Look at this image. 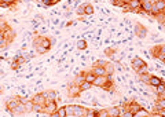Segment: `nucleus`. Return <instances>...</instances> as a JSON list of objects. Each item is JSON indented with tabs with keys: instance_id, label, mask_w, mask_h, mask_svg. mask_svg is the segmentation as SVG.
Returning <instances> with one entry per match:
<instances>
[{
	"instance_id": "36",
	"label": "nucleus",
	"mask_w": 165,
	"mask_h": 117,
	"mask_svg": "<svg viewBox=\"0 0 165 117\" xmlns=\"http://www.w3.org/2000/svg\"><path fill=\"white\" fill-rule=\"evenodd\" d=\"M136 73H138V75H143V73H147V66H146V68H140Z\"/></svg>"
},
{
	"instance_id": "38",
	"label": "nucleus",
	"mask_w": 165,
	"mask_h": 117,
	"mask_svg": "<svg viewBox=\"0 0 165 117\" xmlns=\"http://www.w3.org/2000/svg\"><path fill=\"white\" fill-rule=\"evenodd\" d=\"M15 2H17V3H19V2H21V0H15Z\"/></svg>"
},
{
	"instance_id": "33",
	"label": "nucleus",
	"mask_w": 165,
	"mask_h": 117,
	"mask_svg": "<svg viewBox=\"0 0 165 117\" xmlns=\"http://www.w3.org/2000/svg\"><path fill=\"white\" fill-rule=\"evenodd\" d=\"M87 117H98V110L96 109H88Z\"/></svg>"
},
{
	"instance_id": "20",
	"label": "nucleus",
	"mask_w": 165,
	"mask_h": 117,
	"mask_svg": "<svg viewBox=\"0 0 165 117\" xmlns=\"http://www.w3.org/2000/svg\"><path fill=\"white\" fill-rule=\"evenodd\" d=\"M142 116H144V117H151V116H154V113H149V112H146L144 109H139L134 115V117H142Z\"/></svg>"
},
{
	"instance_id": "37",
	"label": "nucleus",
	"mask_w": 165,
	"mask_h": 117,
	"mask_svg": "<svg viewBox=\"0 0 165 117\" xmlns=\"http://www.w3.org/2000/svg\"><path fill=\"white\" fill-rule=\"evenodd\" d=\"M105 52H106V54H114V52H116V48H111V50H109V48H107Z\"/></svg>"
},
{
	"instance_id": "11",
	"label": "nucleus",
	"mask_w": 165,
	"mask_h": 117,
	"mask_svg": "<svg viewBox=\"0 0 165 117\" xmlns=\"http://www.w3.org/2000/svg\"><path fill=\"white\" fill-rule=\"evenodd\" d=\"M151 8H153V3L150 2V0H143L142 6H140V10L143 11V14L151 15Z\"/></svg>"
},
{
	"instance_id": "24",
	"label": "nucleus",
	"mask_w": 165,
	"mask_h": 117,
	"mask_svg": "<svg viewBox=\"0 0 165 117\" xmlns=\"http://www.w3.org/2000/svg\"><path fill=\"white\" fill-rule=\"evenodd\" d=\"M78 86H80L81 91L84 92V91H88V90H90L91 87H92V84H91V83H88V81H85V80H84L81 84H78Z\"/></svg>"
},
{
	"instance_id": "25",
	"label": "nucleus",
	"mask_w": 165,
	"mask_h": 117,
	"mask_svg": "<svg viewBox=\"0 0 165 117\" xmlns=\"http://www.w3.org/2000/svg\"><path fill=\"white\" fill-rule=\"evenodd\" d=\"M57 117H66V106L58 107V110H57Z\"/></svg>"
},
{
	"instance_id": "14",
	"label": "nucleus",
	"mask_w": 165,
	"mask_h": 117,
	"mask_svg": "<svg viewBox=\"0 0 165 117\" xmlns=\"http://www.w3.org/2000/svg\"><path fill=\"white\" fill-rule=\"evenodd\" d=\"M0 6L4 8H11V10H15L17 8V2L15 0H0Z\"/></svg>"
},
{
	"instance_id": "27",
	"label": "nucleus",
	"mask_w": 165,
	"mask_h": 117,
	"mask_svg": "<svg viewBox=\"0 0 165 117\" xmlns=\"http://www.w3.org/2000/svg\"><path fill=\"white\" fill-rule=\"evenodd\" d=\"M33 112H36V113L44 112V105H41V103H34V105H33Z\"/></svg>"
},
{
	"instance_id": "39",
	"label": "nucleus",
	"mask_w": 165,
	"mask_h": 117,
	"mask_svg": "<svg viewBox=\"0 0 165 117\" xmlns=\"http://www.w3.org/2000/svg\"><path fill=\"white\" fill-rule=\"evenodd\" d=\"M139 2H143V0H139Z\"/></svg>"
},
{
	"instance_id": "4",
	"label": "nucleus",
	"mask_w": 165,
	"mask_h": 117,
	"mask_svg": "<svg viewBox=\"0 0 165 117\" xmlns=\"http://www.w3.org/2000/svg\"><path fill=\"white\" fill-rule=\"evenodd\" d=\"M21 102H25L22 101V98H21L19 95H15V96H11V98H8L7 101H6V109L10 112V110H13L14 107H17Z\"/></svg>"
},
{
	"instance_id": "31",
	"label": "nucleus",
	"mask_w": 165,
	"mask_h": 117,
	"mask_svg": "<svg viewBox=\"0 0 165 117\" xmlns=\"http://www.w3.org/2000/svg\"><path fill=\"white\" fill-rule=\"evenodd\" d=\"M41 3H43L44 6H54V4H57L58 3V0H41Z\"/></svg>"
},
{
	"instance_id": "8",
	"label": "nucleus",
	"mask_w": 165,
	"mask_h": 117,
	"mask_svg": "<svg viewBox=\"0 0 165 117\" xmlns=\"http://www.w3.org/2000/svg\"><path fill=\"white\" fill-rule=\"evenodd\" d=\"M135 34H136L139 39H144V37L147 36V28L139 22L135 23Z\"/></svg>"
},
{
	"instance_id": "1",
	"label": "nucleus",
	"mask_w": 165,
	"mask_h": 117,
	"mask_svg": "<svg viewBox=\"0 0 165 117\" xmlns=\"http://www.w3.org/2000/svg\"><path fill=\"white\" fill-rule=\"evenodd\" d=\"M15 39V32L7 23H3L2 25V32H0V48L4 50L8 44L14 42Z\"/></svg>"
},
{
	"instance_id": "18",
	"label": "nucleus",
	"mask_w": 165,
	"mask_h": 117,
	"mask_svg": "<svg viewBox=\"0 0 165 117\" xmlns=\"http://www.w3.org/2000/svg\"><path fill=\"white\" fill-rule=\"evenodd\" d=\"M44 95H46L47 101H55V99H57V96H58V92L54 91V90H48V91L44 92Z\"/></svg>"
},
{
	"instance_id": "32",
	"label": "nucleus",
	"mask_w": 165,
	"mask_h": 117,
	"mask_svg": "<svg viewBox=\"0 0 165 117\" xmlns=\"http://www.w3.org/2000/svg\"><path fill=\"white\" fill-rule=\"evenodd\" d=\"M98 117H109V110L107 109L98 110Z\"/></svg>"
},
{
	"instance_id": "9",
	"label": "nucleus",
	"mask_w": 165,
	"mask_h": 117,
	"mask_svg": "<svg viewBox=\"0 0 165 117\" xmlns=\"http://www.w3.org/2000/svg\"><path fill=\"white\" fill-rule=\"evenodd\" d=\"M132 69L135 70V72H138V70H139L140 68H146L147 66V63L144 62V61L142 59V58H139V57H135L134 59H132Z\"/></svg>"
},
{
	"instance_id": "5",
	"label": "nucleus",
	"mask_w": 165,
	"mask_h": 117,
	"mask_svg": "<svg viewBox=\"0 0 165 117\" xmlns=\"http://www.w3.org/2000/svg\"><path fill=\"white\" fill-rule=\"evenodd\" d=\"M158 13H165V2L164 0H157V2L153 4L151 8V17L157 15Z\"/></svg>"
},
{
	"instance_id": "2",
	"label": "nucleus",
	"mask_w": 165,
	"mask_h": 117,
	"mask_svg": "<svg viewBox=\"0 0 165 117\" xmlns=\"http://www.w3.org/2000/svg\"><path fill=\"white\" fill-rule=\"evenodd\" d=\"M57 110H58V105L57 101H47L44 105V113L47 116H57Z\"/></svg>"
},
{
	"instance_id": "16",
	"label": "nucleus",
	"mask_w": 165,
	"mask_h": 117,
	"mask_svg": "<svg viewBox=\"0 0 165 117\" xmlns=\"http://www.w3.org/2000/svg\"><path fill=\"white\" fill-rule=\"evenodd\" d=\"M161 83H164L163 81V79H160V77H157V76H150V81H149V86H151V87H157V86H160Z\"/></svg>"
},
{
	"instance_id": "19",
	"label": "nucleus",
	"mask_w": 165,
	"mask_h": 117,
	"mask_svg": "<svg viewBox=\"0 0 165 117\" xmlns=\"http://www.w3.org/2000/svg\"><path fill=\"white\" fill-rule=\"evenodd\" d=\"M92 72L95 73L96 76H106V75H107V73H106L105 66H94V68H92Z\"/></svg>"
},
{
	"instance_id": "29",
	"label": "nucleus",
	"mask_w": 165,
	"mask_h": 117,
	"mask_svg": "<svg viewBox=\"0 0 165 117\" xmlns=\"http://www.w3.org/2000/svg\"><path fill=\"white\" fill-rule=\"evenodd\" d=\"M88 47V43L85 42V40H80V42H77V50H85Z\"/></svg>"
},
{
	"instance_id": "22",
	"label": "nucleus",
	"mask_w": 165,
	"mask_h": 117,
	"mask_svg": "<svg viewBox=\"0 0 165 117\" xmlns=\"http://www.w3.org/2000/svg\"><path fill=\"white\" fill-rule=\"evenodd\" d=\"M154 88H155V94H157V96L158 95H164L165 94V83H161L160 86L154 87Z\"/></svg>"
},
{
	"instance_id": "17",
	"label": "nucleus",
	"mask_w": 165,
	"mask_h": 117,
	"mask_svg": "<svg viewBox=\"0 0 165 117\" xmlns=\"http://www.w3.org/2000/svg\"><path fill=\"white\" fill-rule=\"evenodd\" d=\"M84 79H85V81H88V83L92 84V83H94V80L96 79V75L92 72V70H88V72H85V73H84Z\"/></svg>"
},
{
	"instance_id": "12",
	"label": "nucleus",
	"mask_w": 165,
	"mask_h": 117,
	"mask_svg": "<svg viewBox=\"0 0 165 117\" xmlns=\"http://www.w3.org/2000/svg\"><path fill=\"white\" fill-rule=\"evenodd\" d=\"M139 109H142V106H140L138 102H135V101H132V102H129V103L125 105V110H129V112H132L134 115H135V113H136Z\"/></svg>"
},
{
	"instance_id": "28",
	"label": "nucleus",
	"mask_w": 165,
	"mask_h": 117,
	"mask_svg": "<svg viewBox=\"0 0 165 117\" xmlns=\"http://www.w3.org/2000/svg\"><path fill=\"white\" fill-rule=\"evenodd\" d=\"M43 37H44V36H36V37H34V40H33V46H34V48H37L39 46H41Z\"/></svg>"
},
{
	"instance_id": "6",
	"label": "nucleus",
	"mask_w": 165,
	"mask_h": 117,
	"mask_svg": "<svg viewBox=\"0 0 165 117\" xmlns=\"http://www.w3.org/2000/svg\"><path fill=\"white\" fill-rule=\"evenodd\" d=\"M109 80H111V75H106V76H96V79L94 80L92 86H95V87H99V88H102V87L105 86V84L107 83Z\"/></svg>"
},
{
	"instance_id": "3",
	"label": "nucleus",
	"mask_w": 165,
	"mask_h": 117,
	"mask_svg": "<svg viewBox=\"0 0 165 117\" xmlns=\"http://www.w3.org/2000/svg\"><path fill=\"white\" fill-rule=\"evenodd\" d=\"M81 88L78 84H76L74 81H72V83L67 86V95L70 96V98H77V96L81 95Z\"/></svg>"
},
{
	"instance_id": "10",
	"label": "nucleus",
	"mask_w": 165,
	"mask_h": 117,
	"mask_svg": "<svg viewBox=\"0 0 165 117\" xmlns=\"http://www.w3.org/2000/svg\"><path fill=\"white\" fill-rule=\"evenodd\" d=\"M26 112H28V110H26L25 102H21V103H19L17 107H14L13 110H10V113H11L13 116H23Z\"/></svg>"
},
{
	"instance_id": "30",
	"label": "nucleus",
	"mask_w": 165,
	"mask_h": 117,
	"mask_svg": "<svg viewBox=\"0 0 165 117\" xmlns=\"http://www.w3.org/2000/svg\"><path fill=\"white\" fill-rule=\"evenodd\" d=\"M66 117H73V105L66 106Z\"/></svg>"
},
{
	"instance_id": "13",
	"label": "nucleus",
	"mask_w": 165,
	"mask_h": 117,
	"mask_svg": "<svg viewBox=\"0 0 165 117\" xmlns=\"http://www.w3.org/2000/svg\"><path fill=\"white\" fill-rule=\"evenodd\" d=\"M32 101H33V103H41V105H46L47 98H46V95H44V92H39V94H36V95H33Z\"/></svg>"
},
{
	"instance_id": "21",
	"label": "nucleus",
	"mask_w": 165,
	"mask_h": 117,
	"mask_svg": "<svg viewBox=\"0 0 165 117\" xmlns=\"http://www.w3.org/2000/svg\"><path fill=\"white\" fill-rule=\"evenodd\" d=\"M150 76H151V75H149V73H143V75H139V81H142V83H144V84H147V86H149Z\"/></svg>"
},
{
	"instance_id": "23",
	"label": "nucleus",
	"mask_w": 165,
	"mask_h": 117,
	"mask_svg": "<svg viewBox=\"0 0 165 117\" xmlns=\"http://www.w3.org/2000/svg\"><path fill=\"white\" fill-rule=\"evenodd\" d=\"M91 14H94V7L92 4H84V15H91Z\"/></svg>"
},
{
	"instance_id": "34",
	"label": "nucleus",
	"mask_w": 165,
	"mask_h": 117,
	"mask_svg": "<svg viewBox=\"0 0 165 117\" xmlns=\"http://www.w3.org/2000/svg\"><path fill=\"white\" fill-rule=\"evenodd\" d=\"M77 14L78 15H84V4L80 6V7L77 8Z\"/></svg>"
},
{
	"instance_id": "35",
	"label": "nucleus",
	"mask_w": 165,
	"mask_h": 117,
	"mask_svg": "<svg viewBox=\"0 0 165 117\" xmlns=\"http://www.w3.org/2000/svg\"><path fill=\"white\" fill-rule=\"evenodd\" d=\"M106 65V61H98V62L94 63V66H105Z\"/></svg>"
},
{
	"instance_id": "7",
	"label": "nucleus",
	"mask_w": 165,
	"mask_h": 117,
	"mask_svg": "<svg viewBox=\"0 0 165 117\" xmlns=\"http://www.w3.org/2000/svg\"><path fill=\"white\" fill-rule=\"evenodd\" d=\"M88 109L84 106H78V105H73V117H87Z\"/></svg>"
},
{
	"instance_id": "26",
	"label": "nucleus",
	"mask_w": 165,
	"mask_h": 117,
	"mask_svg": "<svg viewBox=\"0 0 165 117\" xmlns=\"http://www.w3.org/2000/svg\"><path fill=\"white\" fill-rule=\"evenodd\" d=\"M105 69H106V73H107V75H113V73H114V66L111 65L110 62H106Z\"/></svg>"
},
{
	"instance_id": "15",
	"label": "nucleus",
	"mask_w": 165,
	"mask_h": 117,
	"mask_svg": "<svg viewBox=\"0 0 165 117\" xmlns=\"http://www.w3.org/2000/svg\"><path fill=\"white\" fill-rule=\"evenodd\" d=\"M157 102H155V109L157 110H161V109H165V94L164 95H158L157 96Z\"/></svg>"
}]
</instances>
